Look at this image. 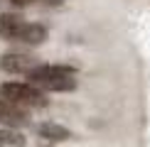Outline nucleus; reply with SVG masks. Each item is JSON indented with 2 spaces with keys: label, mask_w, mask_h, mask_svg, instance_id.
I'll return each instance as SVG.
<instances>
[{
  "label": "nucleus",
  "mask_w": 150,
  "mask_h": 147,
  "mask_svg": "<svg viewBox=\"0 0 150 147\" xmlns=\"http://www.w3.org/2000/svg\"><path fill=\"white\" fill-rule=\"evenodd\" d=\"M0 98H8L20 108H45L47 96L42 88L32 83H20V81H8L0 86Z\"/></svg>",
  "instance_id": "nucleus-1"
},
{
  "label": "nucleus",
  "mask_w": 150,
  "mask_h": 147,
  "mask_svg": "<svg viewBox=\"0 0 150 147\" xmlns=\"http://www.w3.org/2000/svg\"><path fill=\"white\" fill-rule=\"evenodd\" d=\"M40 64L32 54H25V52H8L0 57V69L8 71V74H25L27 76L35 66Z\"/></svg>",
  "instance_id": "nucleus-2"
},
{
  "label": "nucleus",
  "mask_w": 150,
  "mask_h": 147,
  "mask_svg": "<svg viewBox=\"0 0 150 147\" xmlns=\"http://www.w3.org/2000/svg\"><path fill=\"white\" fill-rule=\"evenodd\" d=\"M0 123L5 127H22L30 123V118H27V110L25 108L15 106L8 98H0Z\"/></svg>",
  "instance_id": "nucleus-3"
},
{
  "label": "nucleus",
  "mask_w": 150,
  "mask_h": 147,
  "mask_svg": "<svg viewBox=\"0 0 150 147\" xmlns=\"http://www.w3.org/2000/svg\"><path fill=\"white\" fill-rule=\"evenodd\" d=\"M25 24L27 22H25L22 17L5 12V15H0V37H3V39H20Z\"/></svg>",
  "instance_id": "nucleus-4"
},
{
  "label": "nucleus",
  "mask_w": 150,
  "mask_h": 147,
  "mask_svg": "<svg viewBox=\"0 0 150 147\" xmlns=\"http://www.w3.org/2000/svg\"><path fill=\"white\" fill-rule=\"evenodd\" d=\"M47 39V27L45 24H40V22H30V24H25V29H22V34H20V42H25V44H42V42Z\"/></svg>",
  "instance_id": "nucleus-5"
},
{
  "label": "nucleus",
  "mask_w": 150,
  "mask_h": 147,
  "mask_svg": "<svg viewBox=\"0 0 150 147\" xmlns=\"http://www.w3.org/2000/svg\"><path fill=\"white\" fill-rule=\"evenodd\" d=\"M37 132H40V137L54 140V142H62V140L71 137V132L64 125H59V123H42V125H37Z\"/></svg>",
  "instance_id": "nucleus-6"
},
{
  "label": "nucleus",
  "mask_w": 150,
  "mask_h": 147,
  "mask_svg": "<svg viewBox=\"0 0 150 147\" xmlns=\"http://www.w3.org/2000/svg\"><path fill=\"white\" fill-rule=\"evenodd\" d=\"M37 88H42V91H71V88H76V81H74V76H59V78L42 81Z\"/></svg>",
  "instance_id": "nucleus-7"
},
{
  "label": "nucleus",
  "mask_w": 150,
  "mask_h": 147,
  "mask_svg": "<svg viewBox=\"0 0 150 147\" xmlns=\"http://www.w3.org/2000/svg\"><path fill=\"white\" fill-rule=\"evenodd\" d=\"M0 147H25V135L15 127H3L0 130Z\"/></svg>",
  "instance_id": "nucleus-8"
},
{
  "label": "nucleus",
  "mask_w": 150,
  "mask_h": 147,
  "mask_svg": "<svg viewBox=\"0 0 150 147\" xmlns=\"http://www.w3.org/2000/svg\"><path fill=\"white\" fill-rule=\"evenodd\" d=\"M12 3H15V5H20V8H25V5H30L32 0H12Z\"/></svg>",
  "instance_id": "nucleus-9"
}]
</instances>
